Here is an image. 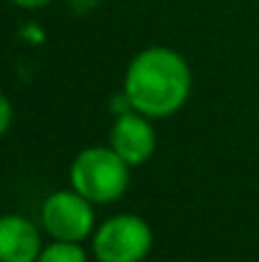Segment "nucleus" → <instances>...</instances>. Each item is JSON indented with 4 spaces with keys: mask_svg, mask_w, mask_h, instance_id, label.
<instances>
[{
    "mask_svg": "<svg viewBox=\"0 0 259 262\" xmlns=\"http://www.w3.org/2000/svg\"><path fill=\"white\" fill-rule=\"evenodd\" d=\"M193 92V72L183 54L171 46H148L137 51L122 79L125 107L150 117L168 120L178 115Z\"/></svg>",
    "mask_w": 259,
    "mask_h": 262,
    "instance_id": "f257e3e1",
    "label": "nucleus"
},
{
    "mask_svg": "<svg viewBox=\"0 0 259 262\" xmlns=\"http://www.w3.org/2000/svg\"><path fill=\"white\" fill-rule=\"evenodd\" d=\"M132 166L125 163L109 145L82 148L69 166V186L97 206L120 201L132 181Z\"/></svg>",
    "mask_w": 259,
    "mask_h": 262,
    "instance_id": "f03ea898",
    "label": "nucleus"
},
{
    "mask_svg": "<svg viewBox=\"0 0 259 262\" xmlns=\"http://www.w3.org/2000/svg\"><path fill=\"white\" fill-rule=\"evenodd\" d=\"M89 242L97 262H145L153 250V229L143 216L122 211L97 224Z\"/></svg>",
    "mask_w": 259,
    "mask_h": 262,
    "instance_id": "7ed1b4c3",
    "label": "nucleus"
},
{
    "mask_svg": "<svg viewBox=\"0 0 259 262\" xmlns=\"http://www.w3.org/2000/svg\"><path fill=\"white\" fill-rule=\"evenodd\" d=\"M94 206L97 204H91L72 186L59 188V191H51L41 201L38 224L43 227V234L51 239L86 242V239H91V234L97 229Z\"/></svg>",
    "mask_w": 259,
    "mask_h": 262,
    "instance_id": "20e7f679",
    "label": "nucleus"
},
{
    "mask_svg": "<svg viewBox=\"0 0 259 262\" xmlns=\"http://www.w3.org/2000/svg\"><path fill=\"white\" fill-rule=\"evenodd\" d=\"M107 145L132 168L148 163L158 150V135H155L153 120L130 110V107H125L122 112H117V117L109 127V143Z\"/></svg>",
    "mask_w": 259,
    "mask_h": 262,
    "instance_id": "39448f33",
    "label": "nucleus"
},
{
    "mask_svg": "<svg viewBox=\"0 0 259 262\" xmlns=\"http://www.w3.org/2000/svg\"><path fill=\"white\" fill-rule=\"evenodd\" d=\"M43 227L20 214H5L0 222V262H36L43 252Z\"/></svg>",
    "mask_w": 259,
    "mask_h": 262,
    "instance_id": "423d86ee",
    "label": "nucleus"
},
{
    "mask_svg": "<svg viewBox=\"0 0 259 262\" xmlns=\"http://www.w3.org/2000/svg\"><path fill=\"white\" fill-rule=\"evenodd\" d=\"M91 252V250H89ZM89 252L84 250V242H64L51 239L36 262H89Z\"/></svg>",
    "mask_w": 259,
    "mask_h": 262,
    "instance_id": "0eeeda50",
    "label": "nucleus"
},
{
    "mask_svg": "<svg viewBox=\"0 0 259 262\" xmlns=\"http://www.w3.org/2000/svg\"><path fill=\"white\" fill-rule=\"evenodd\" d=\"M10 125H13V104H10V97L3 94V99H0V133L8 135Z\"/></svg>",
    "mask_w": 259,
    "mask_h": 262,
    "instance_id": "6e6552de",
    "label": "nucleus"
},
{
    "mask_svg": "<svg viewBox=\"0 0 259 262\" xmlns=\"http://www.w3.org/2000/svg\"><path fill=\"white\" fill-rule=\"evenodd\" d=\"M15 8H23V10H41V8H46L49 3H54V0H10Z\"/></svg>",
    "mask_w": 259,
    "mask_h": 262,
    "instance_id": "1a4fd4ad",
    "label": "nucleus"
},
{
    "mask_svg": "<svg viewBox=\"0 0 259 262\" xmlns=\"http://www.w3.org/2000/svg\"><path fill=\"white\" fill-rule=\"evenodd\" d=\"M69 3L74 5V10H77V13H86V10H89L91 5H97L99 0H69Z\"/></svg>",
    "mask_w": 259,
    "mask_h": 262,
    "instance_id": "9d476101",
    "label": "nucleus"
}]
</instances>
